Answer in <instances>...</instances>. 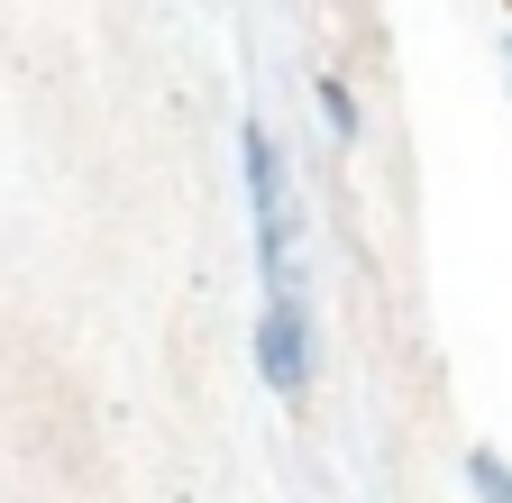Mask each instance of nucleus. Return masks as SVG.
Returning <instances> with one entry per match:
<instances>
[{
  "mask_svg": "<svg viewBox=\"0 0 512 503\" xmlns=\"http://www.w3.org/2000/svg\"><path fill=\"white\" fill-rule=\"evenodd\" d=\"M256 375L266 394L302 403L320 385V321H311V293H266L256 302Z\"/></svg>",
  "mask_w": 512,
  "mask_h": 503,
  "instance_id": "nucleus-2",
  "label": "nucleus"
},
{
  "mask_svg": "<svg viewBox=\"0 0 512 503\" xmlns=\"http://www.w3.org/2000/svg\"><path fill=\"white\" fill-rule=\"evenodd\" d=\"M503 10H512V0H503Z\"/></svg>",
  "mask_w": 512,
  "mask_h": 503,
  "instance_id": "nucleus-6",
  "label": "nucleus"
},
{
  "mask_svg": "<svg viewBox=\"0 0 512 503\" xmlns=\"http://www.w3.org/2000/svg\"><path fill=\"white\" fill-rule=\"evenodd\" d=\"M467 494H476V503H512V467H503L494 449H467Z\"/></svg>",
  "mask_w": 512,
  "mask_h": 503,
  "instance_id": "nucleus-4",
  "label": "nucleus"
},
{
  "mask_svg": "<svg viewBox=\"0 0 512 503\" xmlns=\"http://www.w3.org/2000/svg\"><path fill=\"white\" fill-rule=\"evenodd\" d=\"M238 183H247V229H256V284L302 293V202H293V165L266 119H238Z\"/></svg>",
  "mask_w": 512,
  "mask_h": 503,
  "instance_id": "nucleus-1",
  "label": "nucleus"
},
{
  "mask_svg": "<svg viewBox=\"0 0 512 503\" xmlns=\"http://www.w3.org/2000/svg\"><path fill=\"white\" fill-rule=\"evenodd\" d=\"M503 74H512V37H503Z\"/></svg>",
  "mask_w": 512,
  "mask_h": 503,
  "instance_id": "nucleus-5",
  "label": "nucleus"
},
{
  "mask_svg": "<svg viewBox=\"0 0 512 503\" xmlns=\"http://www.w3.org/2000/svg\"><path fill=\"white\" fill-rule=\"evenodd\" d=\"M311 101H320V129H330V147L348 156V147L366 138V119H357V92H348L339 74H320V83H311Z\"/></svg>",
  "mask_w": 512,
  "mask_h": 503,
  "instance_id": "nucleus-3",
  "label": "nucleus"
}]
</instances>
